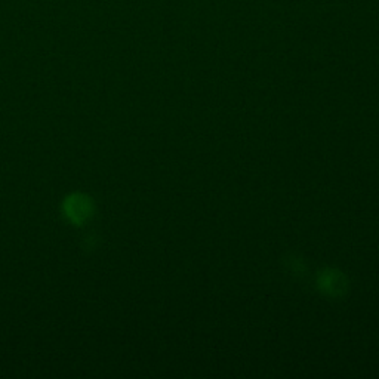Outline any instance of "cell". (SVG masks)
<instances>
[{"label": "cell", "instance_id": "obj_1", "mask_svg": "<svg viewBox=\"0 0 379 379\" xmlns=\"http://www.w3.org/2000/svg\"><path fill=\"white\" fill-rule=\"evenodd\" d=\"M94 205L85 194H71L64 202V214L74 224H82L92 215Z\"/></svg>", "mask_w": 379, "mask_h": 379}]
</instances>
